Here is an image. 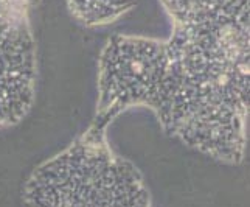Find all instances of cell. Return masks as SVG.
I'll list each match as a JSON object with an SVG mask.
<instances>
[{"label": "cell", "instance_id": "5", "mask_svg": "<svg viewBox=\"0 0 250 207\" xmlns=\"http://www.w3.org/2000/svg\"><path fill=\"white\" fill-rule=\"evenodd\" d=\"M174 23L207 21L249 6V0H162Z\"/></svg>", "mask_w": 250, "mask_h": 207}, {"label": "cell", "instance_id": "4", "mask_svg": "<svg viewBox=\"0 0 250 207\" xmlns=\"http://www.w3.org/2000/svg\"><path fill=\"white\" fill-rule=\"evenodd\" d=\"M36 76L27 0H0V129L19 123L30 112Z\"/></svg>", "mask_w": 250, "mask_h": 207}, {"label": "cell", "instance_id": "3", "mask_svg": "<svg viewBox=\"0 0 250 207\" xmlns=\"http://www.w3.org/2000/svg\"><path fill=\"white\" fill-rule=\"evenodd\" d=\"M162 41L110 38L98 63V105L92 125L106 129L112 120L132 108H149L156 88Z\"/></svg>", "mask_w": 250, "mask_h": 207}, {"label": "cell", "instance_id": "6", "mask_svg": "<svg viewBox=\"0 0 250 207\" xmlns=\"http://www.w3.org/2000/svg\"><path fill=\"white\" fill-rule=\"evenodd\" d=\"M137 0H67L68 10L85 27L107 25L134 8Z\"/></svg>", "mask_w": 250, "mask_h": 207}, {"label": "cell", "instance_id": "1", "mask_svg": "<svg viewBox=\"0 0 250 207\" xmlns=\"http://www.w3.org/2000/svg\"><path fill=\"white\" fill-rule=\"evenodd\" d=\"M249 38V6L174 23L148 108L167 134L229 165L243 162L247 145Z\"/></svg>", "mask_w": 250, "mask_h": 207}, {"label": "cell", "instance_id": "2", "mask_svg": "<svg viewBox=\"0 0 250 207\" xmlns=\"http://www.w3.org/2000/svg\"><path fill=\"white\" fill-rule=\"evenodd\" d=\"M22 203L23 207H152L139 168L112 150L106 129L95 125L31 171Z\"/></svg>", "mask_w": 250, "mask_h": 207}]
</instances>
